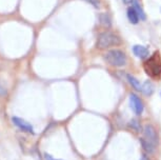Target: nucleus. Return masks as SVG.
<instances>
[{
    "instance_id": "obj_1",
    "label": "nucleus",
    "mask_w": 161,
    "mask_h": 160,
    "mask_svg": "<svg viewBox=\"0 0 161 160\" xmlns=\"http://www.w3.org/2000/svg\"><path fill=\"white\" fill-rule=\"evenodd\" d=\"M144 71L147 72L148 76L157 78L161 75V59L158 53H155L151 56L143 64Z\"/></svg>"
},
{
    "instance_id": "obj_2",
    "label": "nucleus",
    "mask_w": 161,
    "mask_h": 160,
    "mask_svg": "<svg viewBox=\"0 0 161 160\" xmlns=\"http://www.w3.org/2000/svg\"><path fill=\"white\" fill-rule=\"evenodd\" d=\"M104 59L113 66H123L126 64V56L120 50H112L105 54Z\"/></svg>"
},
{
    "instance_id": "obj_3",
    "label": "nucleus",
    "mask_w": 161,
    "mask_h": 160,
    "mask_svg": "<svg viewBox=\"0 0 161 160\" xmlns=\"http://www.w3.org/2000/svg\"><path fill=\"white\" fill-rule=\"evenodd\" d=\"M121 43V40L119 37L114 35L113 33L104 32L98 37V41H97V47L99 49H108L113 45H118Z\"/></svg>"
},
{
    "instance_id": "obj_4",
    "label": "nucleus",
    "mask_w": 161,
    "mask_h": 160,
    "mask_svg": "<svg viewBox=\"0 0 161 160\" xmlns=\"http://www.w3.org/2000/svg\"><path fill=\"white\" fill-rule=\"evenodd\" d=\"M143 138L153 146H157L158 143V135L156 132V129L154 128L152 124H147L144 125L143 129Z\"/></svg>"
},
{
    "instance_id": "obj_5",
    "label": "nucleus",
    "mask_w": 161,
    "mask_h": 160,
    "mask_svg": "<svg viewBox=\"0 0 161 160\" xmlns=\"http://www.w3.org/2000/svg\"><path fill=\"white\" fill-rule=\"evenodd\" d=\"M130 108L134 111V113L136 115H141L142 112H143V103H142L141 99L135 94L130 95Z\"/></svg>"
},
{
    "instance_id": "obj_6",
    "label": "nucleus",
    "mask_w": 161,
    "mask_h": 160,
    "mask_svg": "<svg viewBox=\"0 0 161 160\" xmlns=\"http://www.w3.org/2000/svg\"><path fill=\"white\" fill-rule=\"evenodd\" d=\"M12 121H13L14 124L16 126H18L21 131L34 134V129H33L32 124L31 123H29L28 121H25L24 119L19 118V117H13V118H12Z\"/></svg>"
},
{
    "instance_id": "obj_7",
    "label": "nucleus",
    "mask_w": 161,
    "mask_h": 160,
    "mask_svg": "<svg viewBox=\"0 0 161 160\" xmlns=\"http://www.w3.org/2000/svg\"><path fill=\"white\" fill-rule=\"evenodd\" d=\"M133 52L138 58H141V59L147 58L148 56V50L145 47H143V45H135V47H133Z\"/></svg>"
},
{
    "instance_id": "obj_8",
    "label": "nucleus",
    "mask_w": 161,
    "mask_h": 160,
    "mask_svg": "<svg viewBox=\"0 0 161 160\" xmlns=\"http://www.w3.org/2000/svg\"><path fill=\"white\" fill-rule=\"evenodd\" d=\"M127 18H129V20L133 23V25H136V23H138L139 16H138L137 12L134 10V8H130L127 10Z\"/></svg>"
},
{
    "instance_id": "obj_9",
    "label": "nucleus",
    "mask_w": 161,
    "mask_h": 160,
    "mask_svg": "<svg viewBox=\"0 0 161 160\" xmlns=\"http://www.w3.org/2000/svg\"><path fill=\"white\" fill-rule=\"evenodd\" d=\"M142 93H143L144 95L147 96H151L153 94L154 92V86L153 83L151 82V81H145L143 83V86H142Z\"/></svg>"
},
{
    "instance_id": "obj_10",
    "label": "nucleus",
    "mask_w": 161,
    "mask_h": 160,
    "mask_svg": "<svg viewBox=\"0 0 161 160\" xmlns=\"http://www.w3.org/2000/svg\"><path fill=\"white\" fill-rule=\"evenodd\" d=\"M140 142H141V146L143 147V150L145 152H147L148 154H152L155 152V150H156V146H153L152 143H150L148 141H147L144 139V138H141L140 139Z\"/></svg>"
},
{
    "instance_id": "obj_11",
    "label": "nucleus",
    "mask_w": 161,
    "mask_h": 160,
    "mask_svg": "<svg viewBox=\"0 0 161 160\" xmlns=\"http://www.w3.org/2000/svg\"><path fill=\"white\" fill-rule=\"evenodd\" d=\"M126 78H127V80H129V82L132 84V86L135 90H137V91L142 90V86H141L140 81H139L137 78H135L134 76H132V75H127Z\"/></svg>"
},
{
    "instance_id": "obj_12",
    "label": "nucleus",
    "mask_w": 161,
    "mask_h": 160,
    "mask_svg": "<svg viewBox=\"0 0 161 160\" xmlns=\"http://www.w3.org/2000/svg\"><path fill=\"white\" fill-rule=\"evenodd\" d=\"M99 20H100V23H101L103 26H105V28H110L112 25L111 17H110V15H108V14H100Z\"/></svg>"
},
{
    "instance_id": "obj_13",
    "label": "nucleus",
    "mask_w": 161,
    "mask_h": 160,
    "mask_svg": "<svg viewBox=\"0 0 161 160\" xmlns=\"http://www.w3.org/2000/svg\"><path fill=\"white\" fill-rule=\"evenodd\" d=\"M133 5H134V7H133V8H134V10L137 12V14H138L139 18H140V19H142V20H145V18H147V16H145V14H144L143 10H142V8L140 7V5H139L138 1H136Z\"/></svg>"
},
{
    "instance_id": "obj_14",
    "label": "nucleus",
    "mask_w": 161,
    "mask_h": 160,
    "mask_svg": "<svg viewBox=\"0 0 161 160\" xmlns=\"http://www.w3.org/2000/svg\"><path fill=\"white\" fill-rule=\"evenodd\" d=\"M130 126L134 130V131H136V132H139L141 130V126H140V124H139L138 120H136V119H132V120H130Z\"/></svg>"
},
{
    "instance_id": "obj_15",
    "label": "nucleus",
    "mask_w": 161,
    "mask_h": 160,
    "mask_svg": "<svg viewBox=\"0 0 161 160\" xmlns=\"http://www.w3.org/2000/svg\"><path fill=\"white\" fill-rule=\"evenodd\" d=\"M7 93H8L7 86H5V84L3 81H2V79H0V97H3V96L7 95Z\"/></svg>"
},
{
    "instance_id": "obj_16",
    "label": "nucleus",
    "mask_w": 161,
    "mask_h": 160,
    "mask_svg": "<svg viewBox=\"0 0 161 160\" xmlns=\"http://www.w3.org/2000/svg\"><path fill=\"white\" fill-rule=\"evenodd\" d=\"M84 1L89 2L90 4H92L94 8H98L99 5H100V0H84Z\"/></svg>"
},
{
    "instance_id": "obj_17",
    "label": "nucleus",
    "mask_w": 161,
    "mask_h": 160,
    "mask_svg": "<svg viewBox=\"0 0 161 160\" xmlns=\"http://www.w3.org/2000/svg\"><path fill=\"white\" fill-rule=\"evenodd\" d=\"M44 158H45V160H60V159H55L54 157H52L50 154H45Z\"/></svg>"
},
{
    "instance_id": "obj_18",
    "label": "nucleus",
    "mask_w": 161,
    "mask_h": 160,
    "mask_svg": "<svg viewBox=\"0 0 161 160\" xmlns=\"http://www.w3.org/2000/svg\"><path fill=\"white\" fill-rule=\"evenodd\" d=\"M125 4H134L137 0H122Z\"/></svg>"
},
{
    "instance_id": "obj_19",
    "label": "nucleus",
    "mask_w": 161,
    "mask_h": 160,
    "mask_svg": "<svg viewBox=\"0 0 161 160\" xmlns=\"http://www.w3.org/2000/svg\"><path fill=\"white\" fill-rule=\"evenodd\" d=\"M140 160H150V159H148V158H147V156H145V155H143V156H142V157H141V159H140Z\"/></svg>"
}]
</instances>
